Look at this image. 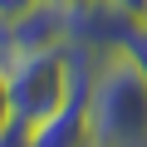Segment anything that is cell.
Segmentation results:
<instances>
[{
  "mask_svg": "<svg viewBox=\"0 0 147 147\" xmlns=\"http://www.w3.org/2000/svg\"><path fill=\"white\" fill-rule=\"evenodd\" d=\"M142 20H147V15H142Z\"/></svg>",
  "mask_w": 147,
  "mask_h": 147,
  "instance_id": "52a82bcc",
  "label": "cell"
},
{
  "mask_svg": "<svg viewBox=\"0 0 147 147\" xmlns=\"http://www.w3.org/2000/svg\"><path fill=\"white\" fill-rule=\"evenodd\" d=\"M34 5H44V0H0V25H10V20H20V15H30Z\"/></svg>",
  "mask_w": 147,
  "mask_h": 147,
  "instance_id": "277c9868",
  "label": "cell"
},
{
  "mask_svg": "<svg viewBox=\"0 0 147 147\" xmlns=\"http://www.w3.org/2000/svg\"><path fill=\"white\" fill-rule=\"evenodd\" d=\"M123 10H132V15H147V0H118Z\"/></svg>",
  "mask_w": 147,
  "mask_h": 147,
  "instance_id": "5b68a950",
  "label": "cell"
},
{
  "mask_svg": "<svg viewBox=\"0 0 147 147\" xmlns=\"http://www.w3.org/2000/svg\"><path fill=\"white\" fill-rule=\"evenodd\" d=\"M84 147H108V142H98V137H93V132H88V142H84Z\"/></svg>",
  "mask_w": 147,
  "mask_h": 147,
  "instance_id": "8992f818",
  "label": "cell"
},
{
  "mask_svg": "<svg viewBox=\"0 0 147 147\" xmlns=\"http://www.w3.org/2000/svg\"><path fill=\"white\" fill-rule=\"evenodd\" d=\"M0 44L10 49H54V44H69V0H44L30 15L0 25Z\"/></svg>",
  "mask_w": 147,
  "mask_h": 147,
  "instance_id": "7a4b0ae2",
  "label": "cell"
},
{
  "mask_svg": "<svg viewBox=\"0 0 147 147\" xmlns=\"http://www.w3.org/2000/svg\"><path fill=\"white\" fill-rule=\"evenodd\" d=\"M88 127L108 147H147V74L127 49L108 54L88 88Z\"/></svg>",
  "mask_w": 147,
  "mask_h": 147,
  "instance_id": "6da1fadb",
  "label": "cell"
},
{
  "mask_svg": "<svg viewBox=\"0 0 147 147\" xmlns=\"http://www.w3.org/2000/svg\"><path fill=\"white\" fill-rule=\"evenodd\" d=\"M0 147H34V123L5 113V118H0Z\"/></svg>",
  "mask_w": 147,
  "mask_h": 147,
  "instance_id": "3957f363",
  "label": "cell"
}]
</instances>
